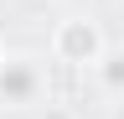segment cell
<instances>
[{
  "instance_id": "obj_1",
  "label": "cell",
  "mask_w": 124,
  "mask_h": 119,
  "mask_svg": "<svg viewBox=\"0 0 124 119\" xmlns=\"http://www.w3.org/2000/svg\"><path fill=\"white\" fill-rule=\"evenodd\" d=\"M108 52V36L93 16H62L52 26V57L62 67H98Z\"/></svg>"
},
{
  "instance_id": "obj_2",
  "label": "cell",
  "mask_w": 124,
  "mask_h": 119,
  "mask_svg": "<svg viewBox=\"0 0 124 119\" xmlns=\"http://www.w3.org/2000/svg\"><path fill=\"white\" fill-rule=\"evenodd\" d=\"M41 88H46V72L36 57H16L0 67V109H36L41 103Z\"/></svg>"
},
{
  "instance_id": "obj_3",
  "label": "cell",
  "mask_w": 124,
  "mask_h": 119,
  "mask_svg": "<svg viewBox=\"0 0 124 119\" xmlns=\"http://www.w3.org/2000/svg\"><path fill=\"white\" fill-rule=\"evenodd\" d=\"M93 78H98V88H103L108 98H119V103H124V47H108V52H103V62L93 67Z\"/></svg>"
},
{
  "instance_id": "obj_4",
  "label": "cell",
  "mask_w": 124,
  "mask_h": 119,
  "mask_svg": "<svg viewBox=\"0 0 124 119\" xmlns=\"http://www.w3.org/2000/svg\"><path fill=\"white\" fill-rule=\"evenodd\" d=\"M10 62V47H5V36H0V67H5Z\"/></svg>"
},
{
  "instance_id": "obj_5",
  "label": "cell",
  "mask_w": 124,
  "mask_h": 119,
  "mask_svg": "<svg viewBox=\"0 0 124 119\" xmlns=\"http://www.w3.org/2000/svg\"><path fill=\"white\" fill-rule=\"evenodd\" d=\"M46 119H72V114H62V109H52V114H46Z\"/></svg>"
}]
</instances>
